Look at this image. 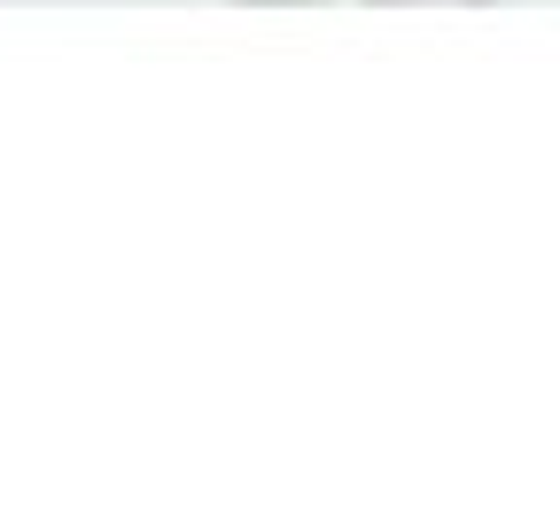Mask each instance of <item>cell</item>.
I'll return each mask as SVG.
<instances>
[{"instance_id": "cell-1", "label": "cell", "mask_w": 560, "mask_h": 529, "mask_svg": "<svg viewBox=\"0 0 560 529\" xmlns=\"http://www.w3.org/2000/svg\"><path fill=\"white\" fill-rule=\"evenodd\" d=\"M374 9H490V0H374Z\"/></svg>"}]
</instances>
